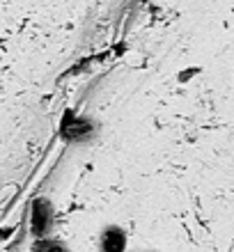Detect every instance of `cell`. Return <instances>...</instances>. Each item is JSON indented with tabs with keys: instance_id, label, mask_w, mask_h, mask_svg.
Instances as JSON below:
<instances>
[{
	"instance_id": "4",
	"label": "cell",
	"mask_w": 234,
	"mask_h": 252,
	"mask_svg": "<svg viewBox=\"0 0 234 252\" xmlns=\"http://www.w3.org/2000/svg\"><path fill=\"white\" fill-rule=\"evenodd\" d=\"M145 252H154V250H145Z\"/></svg>"
},
{
	"instance_id": "2",
	"label": "cell",
	"mask_w": 234,
	"mask_h": 252,
	"mask_svg": "<svg viewBox=\"0 0 234 252\" xmlns=\"http://www.w3.org/2000/svg\"><path fill=\"white\" fill-rule=\"evenodd\" d=\"M51 216H53V209L48 202L44 199H37L33 204V232L34 234H46L48 225H51Z\"/></svg>"
},
{
	"instance_id": "3",
	"label": "cell",
	"mask_w": 234,
	"mask_h": 252,
	"mask_svg": "<svg viewBox=\"0 0 234 252\" xmlns=\"http://www.w3.org/2000/svg\"><path fill=\"white\" fill-rule=\"evenodd\" d=\"M34 252H67V248L62 246L60 239H39L34 246Z\"/></svg>"
},
{
	"instance_id": "1",
	"label": "cell",
	"mask_w": 234,
	"mask_h": 252,
	"mask_svg": "<svg viewBox=\"0 0 234 252\" xmlns=\"http://www.w3.org/2000/svg\"><path fill=\"white\" fill-rule=\"evenodd\" d=\"M99 248L101 252H124L127 250V234L120 227H108L101 232Z\"/></svg>"
}]
</instances>
